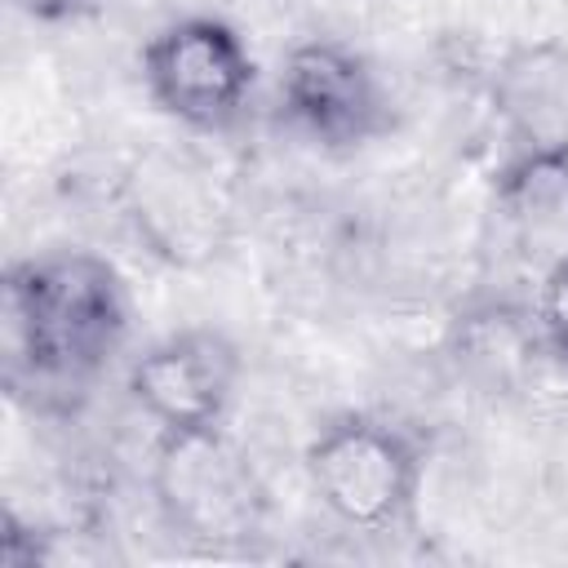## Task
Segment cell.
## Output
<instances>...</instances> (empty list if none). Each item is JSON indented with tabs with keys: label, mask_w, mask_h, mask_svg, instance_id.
Listing matches in <instances>:
<instances>
[{
	"label": "cell",
	"mask_w": 568,
	"mask_h": 568,
	"mask_svg": "<svg viewBox=\"0 0 568 568\" xmlns=\"http://www.w3.org/2000/svg\"><path fill=\"white\" fill-rule=\"evenodd\" d=\"M129 333L120 271L84 248L22 257L4 271V382L9 390H84Z\"/></svg>",
	"instance_id": "obj_1"
},
{
	"label": "cell",
	"mask_w": 568,
	"mask_h": 568,
	"mask_svg": "<svg viewBox=\"0 0 568 568\" xmlns=\"http://www.w3.org/2000/svg\"><path fill=\"white\" fill-rule=\"evenodd\" d=\"M22 18L44 22V27H67V22H84L98 13V0H9Z\"/></svg>",
	"instance_id": "obj_11"
},
{
	"label": "cell",
	"mask_w": 568,
	"mask_h": 568,
	"mask_svg": "<svg viewBox=\"0 0 568 568\" xmlns=\"http://www.w3.org/2000/svg\"><path fill=\"white\" fill-rule=\"evenodd\" d=\"M284 115L320 146H364L386 124V98L377 71L337 40H302L280 71Z\"/></svg>",
	"instance_id": "obj_5"
},
{
	"label": "cell",
	"mask_w": 568,
	"mask_h": 568,
	"mask_svg": "<svg viewBox=\"0 0 568 568\" xmlns=\"http://www.w3.org/2000/svg\"><path fill=\"white\" fill-rule=\"evenodd\" d=\"M129 217L155 257L195 266L217 253L222 204L204 173L173 155H151L129 178Z\"/></svg>",
	"instance_id": "obj_8"
},
{
	"label": "cell",
	"mask_w": 568,
	"mask_h": 568,
	"mask_svg": "<svg viewBox=\"0 0 568 568\" xmlns=\"http://www.w3.org/2000/svg\"><path fill=\"white\" fill-rule=\"evenodd\" d=\"M240 377V351L213 328H182L146 346L129 364L133 404L160 426V435L222 426Z\"/></svg>",
	"instance_id": "obj_6"
},
{
	"label": "cell",
	"mask_w": 568,
	"mask_h": 568,
	"mask_svg": "<svg viewBox=\"0 0 568 568\" xmlns=\"http://www.w3.org/2000/svg\"><path fill=\"white\" fill-rule=\"evenodd\" d=\"M306 479L337 524L386 532L404 524L417 501L422 453L404 430L351 413L306 444Z\"/></svg>",
	"instance_id": "obj_2"
},
{
	"label": "cell",
	"mask_w": 568,
	"mask_h": 568,
	"mask_svg": "<svg viewBox=\"0 0 568 568\" xmlns=\"http://www.w3.org/2000/svg\"><path fill=\"white\" fill-rule=\"evenodd\" d=\"M142 84L151 102L195 133L231 129L253 93V58L222 18H178L142 49Z\"/></svg>",
	"instance_id": "obj_3"
},
{
	"label": "cell",
	"mask_w": 568,
	"mask_h": 568,
	"mask_svg": "<svg viewBox=\"0 0 568 568\" xmlns=\"http://www.w3.org/2000/svg\"><path fill=\"white\" fill-rule=\"evenodd\" d=\"M497 226L532 288L568 266V151H515L497 173Z\"/></svg>",
	"instance_id": "obj_7"
},
{
	"label": "cell",
	"mask_w": 568,
	"mask_h": 568,
	"mask_svg": "<svg viewBox=\"0 0 568 568\" xmlns=\"http://www.w3.org/2000/svg\"><path fill=\"white\" fill-rule=\"evenodd\" d=\"M151 488L164 524L200 546L248 541L262 524L257 475L217 426L160 435Z\"/></svg>",
	"instance_id": "obj_4"
},
{
	"label": "cell",
	"mask_w": 568,
	"mask_h": 568,
	"mask_svg": "<svg viewBox=\"0 0 568 568\" xmlns=\"http://www.w3.org/2000/svg\"><path fill=\"white\" fill-rule=\"evenodd\" d=\"M493 102L519 151H568V44L515 49L493 75Z\"/></svg>",
	"instance_id": "obj_9"
},
{
	"label": "cell",
	"mask_w": 568,
	"mask_h": 568,
	"mask_svg": "<svg viewBox=\"0 0 568 568\" xmlns=\"http://www.w3.org/2000/svg\"><path fill=\"white\" fill-rule=\"evenodd\" d=\"M532 315H537V328H541V342H546L550 359L559 368H568V266L537 284Z\"/></svg>",
	"instance_id": "obj_10"
}]
</instances>
